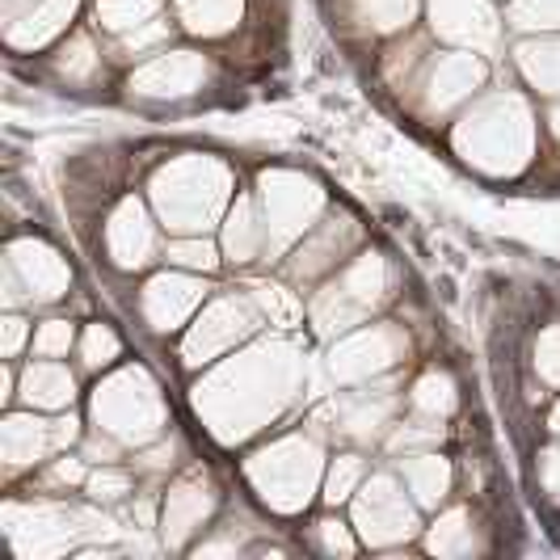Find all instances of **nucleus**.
<instances>
[{
    "label": "nucleus",
    "instance_id": "1",
    "mask_svg": "<svg viewBox=\"0 0 560 560\" xmlns=\"http://www.w3.org/2000/svg\"><path fill=\"white\" fill-rule=\"evenodd\" d=\"M354 518L366 544L384 548V544H400L418 532V514L405 502L400 485L393 477H371L363 485V498L354 502Z\"/></svg>",
    "mask_w": 560,
    "mask_h": 560
},
{
    "label": "nucleus",
    "instance_id": "2",
    "mask_svg": "<svg viewBox=\"0 0 560 560\" xmlns=\"http://www.w3.org/2000/svg\"><path fill=\"white\" fill-rule=\"evenodd\" d=\"M77 425H81L77 418H59V421L9 418V421H4V459L18 468V464H30V459H38L43 451L72 447V443H77V434H81Z\"/></svg>",
    "mask_w": 560,
    "mask_h": 560
},
{
    "label": "nucleus",
    "instance_id": "3",
    "mask_svg": "<svg viewBox=\"0 0 560 560\" xmlns=\"http://www.w3.org/2000/svg\"><path fill=\"white\" fill-rule=\"evenodd\" d=\"M198 300H202V287H198L195 279H186V275H165V279H156L148 287L143 312H148L152 329H177V320L195 308Z\"/></svg>",
    "mask_w": 560,
    "mask_h": 560
},
{
    "label": "nucleus",
    "instance_id": "4",
    "mask_svg": "<svg viewBox=\"0 0 560 560\" xmlns=\"http://www.w3.org/2000/svg\"><path fill=\"white\" fill-rule=\"evenodd\" d=\"M22 396H26L34 409H63L77 396V380H72L68 366L51 363V359H38L22 375Z\"/></svg>",
    "mask_w": 560,
    "mask_h": 560
},
{
    "label": "nucleus",
    "instance_id": "5",
    "mask_svg": "<svg viewBox=\"0 0 560 560\" xmlns=\"http://www.w3.org/2000/svg\"><path fill=\"white\" fill-rule=\"evenodd\" d=\"M400 477L409 485V493H418V502L425 505L443 502L451 489V468L447 459H439V455H409L405 468H400Z\"/></svg>",
    "mask_w": 560,
    "mask_h": 560
},
{
    "label": "nucleus",
    "instance_id": "6",
    "mask_svg": "<svg viewBox=\"0 0 560 560\" xmlns=\"http://www.w3.org/2000/svg\"><path fill=\"white\" fill-rule=\"evenodd\" d=\"M207 510H211V493H207V489L198 493L195 480L177 485V489L168 493V505H165V532L168 527H173V532H195Z\"/></svg>",
    "mask_w": 560,
    "mask_h": 560
},
{
    "label": "nucleus",
    "instance_id": "7",
    "mask_svg": "<svg viewBox=\"0 0 560 560\" xmlns=\"http://www.w3.org/2000/svg\"><path fill=\"white\" fill-rule=\"evenodd\" d=\"M182 18L190 30L224 34L241 18V0H182Z\"/></svg>",
    "mask_w": 560,
    "mask_h": 560
},
{
    "label": "nucleus",
    "instance_id": "8",
    "mask_svg": "<svg viewBox=\"0 0 560 560\" xmlns=\"http://www.w3.org/2000/svg\"><path fill=\"white\" fill-rule=\"evenodd\" d=\"M156 9H161V0H97V18L106 30L143 26V18H152Z\"/></svg>",
    "mask_w": 560,
    "mask_h": 560
},
{
    "label": "nucleus",
    "instance_id": "9",
    "mask_svg": "<svg viewBox=\"0 0 560 560\" xmlns=\"http://www.w3.org/2000/svg\"><path fill=\"white\" fill-rule=\"evenodd\" d=\"M413 405H418V413H425V418H443V413H451V409H455V393H451L447 375L430 371L418 388H413Z\"/></svg>",
    "mask_w": 560,
    "mask_h": 560
},
{
    "label": "nucleus",
    "instance_id": "10",
    "mask_svg": "<svg viewBox=\"0 0 560 560\" xmlns=\"http://www.w3.org/2000/svg\"><path fill=\"white\" fill-rule=\"evenodd\" d=\"M363 459L359 455H341L334 468H329V485H325V502L337 505L346 502V498H354V489H359V480H363Z\"/></svg>",
    "mask_w": 560,
    "mask_h": 560
},
{
    "label": "nucleus",
    "instance_id": "11",
    "mask_svg": "<svg viewBox=\"0 0 560 560\" xmlns=\"http://www.w3.org/2000/svg\"><path fill=\"white\" fill-rule=\"evenodd\" d=\"M253 249H257V224H253L249 202H241L228 220V253H232V261H249Z\"/></svg>",
    "mask_w": 560,
    "mask_h": 560
},
{
    "label": "nucleus",
    "instance_id": "12",
    "mask_svg": "<svg viewBox=\"0 0 560 560\" xmlns=\"http://www.w3.org/2000/svg\"><path fill=\"white\" fill-rule=\"evenodd\" d=\"M84 493H89L93 502H118V498H127V493H131V477H127L122 468L102 464L97 472H89V480H84Z\"/></svg>",
    "mask_w": 560,
    "mask_h": 560
},
{
    "label": "nucleus",
    "instance_id": "13",
    "mask_svg": "<svg viewBox=\"0 0 560 560\" xmlns=\"http://www.w3.org/2000/svg\"><path fill=\"white\" fill-rule=\"evenodd\" d=\"M81 354H84V366H106L118 359V337L106 329V325H89V334L81 341Z\"/></svg>",
    "mask_w": 560,
    "mask_h": 560
},
{
    "label": "nucleus",
    "instance_id": "14",
    "mask_svg": "<svg viewBox=\"0 0 560 560\" xmlns=\"http://www.w3.org/2000/svg\"><path fill=\"white\" fill-rule=\"evenodd\" d=\"M68 346H72V325L68 320H47L34 334V359H59V354H68Z\"/></svg>",
    "mask_w": 560,
    "mask_h": 560
},
{
    "label": "nucleus",
    "instance_id": "15",
    "mask_svg": "<svg viewBox=\"0 0 560 560\" xmlns=\"http://www.w3.org/2000/svg\"><path fill=\"white\" fill-rule=\"evenodd\" d=\"M168 261L190 266V270H215V249L207 241H173L168 245Z\"/></svg>",
    "mask_w": 560,
    "mask_h": 560
},
{
    "label": "nucleus",
    "instance_id": "16",
    "mask_svg": "<svg viewBox=\"0 0 560 560\" xmlns=\"http://www.w3.org/2000/svg\"><path fill=\"white\" fill-rule=\"evenodd\" d=\"M539 371L544 375H552V380H560V329H552V334L539 337Z\"/></svg>",
    "mask_w": 560,
    "mask_h": 560
},
{
    "label": "nucleus",
    "instance_id": "17",
    "mask_svg": "<svg viewBox=\"0 0 560 560\" xmlns=\"http://www.w3.org/2000/svg\"><path fill=\"white\" fill-rule=\"evenodd\" d=\"M316 532L325 535V548H329V552H354V539H346L341 523H334V518H325Z\"/></svg>",
    "mask_w": 560,
    "mask_h": 560
},
{
    "label": "nucleus",
    "instance_id": "18",
    "mask_svg": "<svg viewBox=\"0 0 560 560\" xmlns=\"http://www.w3.org/2000/svg\"><path fill=\"white\" fill-rule=\"evenodd\" d=\"M22 337H26V325H22L18 316H9V320H4V354H9V359L18 354V346H22Z\"/></svg>",
    "mask_w": 560,
    "mask_h": 560
},
{
    "label": "nucleus",
    "instance_id": "19",
    "mask_svg": "<svg viewBox=\"0 0 560 560\" xmlns=\"http://www.w3.org/2000/svg\"><path fill=\"white\" fill-rule=\"evenodd\" d=\"M552 421H560V409H557V418H552Z\"/></svg>",
    "mask_w": 560,
    "mask_h": 560
}]
</instances>
